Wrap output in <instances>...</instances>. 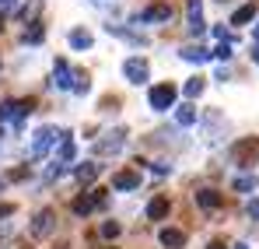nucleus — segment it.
Returning <instances> with one entry per match:
<instances>
[{"instance_id":"obj_1","label":"nucleus","mask_w":259,"mask_h":249,"mask_svg":"<svg viewBox=\"0 0 259 249\" xmlns=\"http://www.w3.org/2000/svg\"><path fill=\"white\" fill-rule=\"evenodd\" d=\"M175 95H179V91H175L172 84H154V88H151V95H147V98H151V109L168 113V109L175 105Z\"/></svg>"},{"instance_id":"obj_2","label":"nucleus","mask_w":259,"mask_h":249,"mask_svg":"<svg viewBox=\"0 0 259 249\" xmlns=\"http://www.w3.org/2000/svg\"><path fill=\"white\" fill-rule=\"evenodd\" d=\"M123 74H126V81L144 84L147 78H151V67H147V60H140V56H130L126 63H123Z\"/></svg>"},{"instance_id":"obj_3","label":"nucleus","mask_w":259,"mask_h":249,"mask_svg":"<svg viewBox=\"0 0 259 249\" xmlns=\"http://www.w3.org/2000/svg\"><path fill=\"white\" fill-rule=\"evenodd\" d=\"M168 18H172V4H161V0H158V4H151L147 11H140L133 21H137V25H147V21H168Z\"/></svg>"},{"instance_id":"obj_4","label":"nucleus","mask_w":259,"mask_h":249,"mask_svg":"<svg viewBox=\"0 0 259 249\" xmlns=\"http://www.w3.org/2000/svg\"><path fill=\"white\" fill-rule=\"evenodd\" d=\"M56 140H60V133H56L53 126H42V130L35 133V140H32V151H28V155H32V158H42L46 151H49V144H56Z\"/></svg>"},{"instance_id":"obj_5","label":"nucleus","mask_w":259,"mask_h":249,"mask_svg":"<svg viewBox=\"0 0 259 249\" xmlns=\"http://www.w3.org/2000/svg\"><path fill=\"white\" fill-rule=\"evenodd\" d=\"M53 225H56V210H39V214H35V221H32V235H35V239H46V235H49V232H53Z\"/></svg>"},{"instance_id":"obj_6","label":"nucleus","mask_w":259,"mask_h":249,"mask_svg":"<svg viewBox=\"0 0 259 249\" xmlns=\"http://www.w3.org/2000/svg\"><path fill=\"white\" fill-rule=\"evenodd\" d=\"M200 4H203V0H186V11H189V32H193V35H203V32H207Z\"/></svg>"},{"instance_id":"obj_7","label":"nucleus","mask_w":259,"mask_h":249,"mask_svg":"<svg viewBox=\"0 0 259 249\" xmlns=\"http://www.w3.org/2000/svg\"><path fill=\"white\" fill-rule=\"evenodd\" d=\"M53 88H63V91L70 88V63L67 60H56L53 63Z\"/></svg>"},{"instance_id":"obj_8","label":"nucleus","mask_w":259,"mask_h":249,"mask_svg":"<svg viewBox=\"0 0 259 249\" xmlns=\"http://www.w3.org/2000/svg\"><path fill=\"white\" fill-rule=\"evenodd\" d=\"M196 204L203 210H217L224 204V193H217V190H200V193H196Z\"/></svg>"},{"instance_id":"obj_9","label":"nucleus","mask_w":259,"mask_h":249,"mask_svg":"<svg viewBox=\"0 0 259 249\" xmlns=\"http://www.w3.org/2000/svg\"><path fill=\"white\" fill-rule=\"evenodd\" d=\"M158 239H161V246H165V249H182V246H186V235H182L179 228H161Z\"/></svg>"},{"instance_id":"obj_10","label":"nucleus","mask_w":259,"mask_h":249,"mask_svg":"<svg viewBox=\"0 0 259 249\" xmlns=\"http://www.w3.org/2000/svg\"><path fill=\"white\" fill-rule=\"evenodd\" d=\"M112 186H116V190H137V186H140V175H137V172H116V175H112Z\"/></svg>"},{"instance_id":"obj_11","label":"nucleus","mask_w":259,"mask_h":249,"mask_svg":"<svg viewBox=\"0 0 259 249\" xmlns=\"http://www.w3.org/2000/svg\"><path fill=\"white\" fill-rule=\"evenodd\" d=\"M147 218H151V221H161V218H168V197H154V200L147 204Z\"/></svg>"},{"instance_id":"obj_12","label":"nucleus","mask_w":259,"mask_h":249,"mask_svg":"<svg viewBox=\"0 0 259 249\" xmlns=\"http://www.w3.org/2000/svg\"><path fill=\"white\" fill-rule=\"evenodd\" d=\"M182 60H189V63H203V60H210V49H203L200 42H196V46H182Z\"/></svg>"},{"instance_id":"obj_13","label":"nucleus","mask_w":259,"mask_h":249,"mask_svg":"<svg viewBox=\"0 0 259 249\" xmlns=\"http://www.w3.org/2000/svg\"><path fill=\"white\" fill-rule=\"evenodd\" d=\"M25 116H21V105L18 102H4L0 105V123H21Z\"/></svg>"},{"instance_id":"obj_14","label":"nucleus","mask_w":259,"mask_h":249,"mask_svg":"<svg viewBox=\"0 0 259 249\" xmlns=\"http://www.w3.org/2000/svg\"><path fill=\"white\" fill-rule=\"evenodd\" d=\"M70 91H77V95H88L91 91V81H88L84 70H70Z\"/></svg>"},{"instance_id":"obj_15","label":"nucleus","mask_w":259,"mask_h":249,"mask_svg":"<svg viewBox=\"0 0 259 249\" xmlns=\"http://www.w3.org/2000/svg\"><path fill=\"white\" fill-rule=\"evenodd\" d=\"M98 172H102V168L95 165V162H84V165L74 168V175H77L81 183H95V179H98Z\"/></svg>"},{"instance_id":"obj_16","label":"nucleus","mask_w":259,"mask_h":249,"mask_svg":"<svg viewBox=\"0 0 259 249\" xmlns=\"http://www.w3.org/2000/svg\"><path fill=\"white\" fill-rule=\"evenodd\" d=\"M252 18H256V4H245V7H238L231 14V25H249Z\"/></svg>"},{"instance_id":"obj_17","label":"nucleus","mask_w":259,"mask_h":249,"mask_svg":"<svg viewBox=\"0 0 259 249\" xmlns=\"http://www.w3.org/2000/svg\"><path fill=\"white\" fill-rule=\"evenodd\" d=\"M119 148H123V130H116V133H112V140H98V155H109V151L116 155Z\"/></svg>"},{"instance_id":"obj_18","label":"nucleus","mask_w":259,"mask_h":249,"mask_svg":"<svg viewBox=\"0 0 259 249\" xmlns=\"http://www.w3.org/2000/svg\"><path fill=\"white\" fill-rule=\"evenodd\" d=\"M175 123L179 126H193L196 123V109H193V105H179V109H175Z\"/></svg>"},{"instance_id":"obj_19","label":"nucleus","mask_w":259,"mask_h":249,"mask_svg":"<svg viewBox=\"0 0 259 249\" xmlns=\"http://www.w3.org/2000/svg\"><path fill=\"white\" fill-rule=\"evenodd\" d=\"M91 32H84V28H74V32H70V46H74V49H91Z\"/></svg>"},{"instance_id":"obj_20","label":"nucleus","mask_w":259,"mask_h":249,"mask_svg":"<svg viewBox=\"0 0 259 249\" xmlns=\"http://www.w3.org/2000/svg\"><path fill=\"white\" fill-rule=\"evenodd\" d=\"M25 42H32V46H39V42L46 39V32H42V25L39 21H28V28H25V35H21Z\"/></svg>"},{"instance_id":"obj_21","label":"nucleus","mask_w":259,"mask_h":249,"mask_svg":"<svg viewBox=\"0 0 259 249\" xmlns=\"http://www.w3.org/2000/svg\"><path fill=\"white\" fill-rule=\"evenodd\" d=\"M91 210H95V193H91V197H77V200H74V214H81V218H84V214H91Z\"/></svg>"},{"instance_id":"obj_22","label":"nucleus","mask_w":259,"mask_h":249,"mask_svg":"<svg viewBox=\"0 0 259 249\" xmlns=\"http://www.w3.org/2000/svg\"><path fill=\"white\" fill-rule=\"evenodd\" d=\"M203 88H207V78H193V81H186V88H182V91H186L189 98H196Z\"/></svg>"},{"instance_id":"obj_23","label":"nucleus","mask_w":259,"mask_h":249,"mask_svg":"<svg viewBox=\"0 0 259 249\" xmlns=\"http://www.w3.org/2000/svg\"><path fill=\"white\" fill-rule=\"evenodd\" d=\"M259 179L256 175H242V179H235V190H242V193H249V190H256Z\"/></svg>"},{"instance_id":"obj_24","label":"nucleus","mask_w":259,"mask_h":249,"mask_svg":"<svg viewBox=\"0 0 259 249\" xmlns=\"http://www.w3.org/2000/svg\"><path fill=\"white\" fill-rule=\"evenodd\" d=\"M39 7H42V0H32L28 7H21V18H25V21H35V14H39Z\"/></svg>"},{"instance_id":"obj_25","label":"nucleus","mask_w":259,"mask_h":249,"mask_svg":"<svg viewBox=\"0 0 259 249\" xmlns=\"http://www.w3.org/2000/svg\"><path fill=\"white\" fill-rule=\"evenodd\" d=\"M210 56H217V60H231V42H221Z\"/></svg>"},{"instance_id":"obj_26","label":"nucleus","mask_w":259,"mask_h":249,"mask_svg":"<svg viewBox=\"0 0 259 249\" xmlns=\"http://www.w3.org/2000/svg\"><path fill=\"white\" fill-rule=\"evenodd\" d=\"M63 172H67V168H63V162H53V165H49V172H46V179L53 183V179H60Z\"/></svg>"},{"instance_id":"obj_27","label":"nucleus","mask_w":259,"mask_h":249,"mask_svg":"<svg viewBox=\"0 0 259 249\" xmlns=\"http://www.w3.org/2000/svg\"><path fill=\"white\" fill-rule=\"evenodd\" d=\"M102 235H105V239H116V235H119V225H116V221H105V225H102Z\"/></svg>"},{"instance_id":"obj_28","label":"nucleus","mask_w":259,"mask_h":249,"mask_svg":"<svg viewBox=\"0 0 259 249\" xmlns=\"http://www.w3.org/2000/svg\"><path fill=\"white\" fill-rule=\"evenodd\" d=\"M7 179H11V183H18V179H28V168H11V172H7Z\"/></svg>"},{"instance_id":"obj_29","label":"nucleus","mask_w":259,"mask_h":249,"mask_svg":"<svg viewBox=\"0 0 259 249\" xmlns=\"http://www.w3.org/2000/svg\"><path fill=\"white\" fill-rule=\"evenodd\" d=\"M214 35H217L221 42H231V39H235V35H231V32H228L224 25H217V28H214Z\"/></svg>"},{"instance_id":"obj_30","label":"nucleus","mask_w":259,"mask_h":249,"mask_svg":"<svg viewBox=\"0 0 259 249\" xmlns=\"http://www.w3.org/2000/svg\"><path fill=\"white\" fill-rule=\"evenodd\" d=\"M14 11V0H0V14H11Z\"/></svg>"},{"instance_id":"obj_31","label":"nucleus","mask_w":259,"mask_h":249,"mask_svg":"<svg viewBox=\"0 0 259 249\" xmlns=\"http://www.w3.org/2000/svg\"><path fill=\"white\" fill-rule=\"evenodd\" d=\"M249 210H252V214L259 218V200H252V204H249Z\"/></svg>"},{"instance_id":"obj_32","label":"nucleus","mask_w":259,"mask_h":249,"mask_svg":"<svg viewBox=\"0 0 259 249\" xmlns=\"http://www.w3.org/2000/svg\"><path fill=\"white\" fill-rule=\"evenodd\" d=\"M207 249H228V246H224V242H210Z\"/></svg>"},{"instance_id":"obj_33","label":"nucleus","mask_w":259,"mask_h":249,"mask_svg":"<svg viewBox=\"0 0 259 249\" xmlns=\"http://www.w3.org/2000/svg\"><path fill=\"white\" fill-rule=\"evenodd\" d=\"M252 60H256V63H259V46H256V49H252Z\"/></svg>"},{"instance_id":"obj_34","label":"nucleus","mask_w":259,"mask_h":249,"mask_svg":"<svg viewBox=\"0 0 259 249\" xmlns=\"http://www.w3.org/2000/svg\"><path fill=\"white\" fill-rule=\"evenodd\" d=\"M0 32H4V14H0Z\"/></svg>"},{"instance_id":"obj_35","label":"nucleus","mask_w":259,"mask_h":249,"mask_svg":"<svg viewBox=\"0 0 259 249\" xmlns=\"http://www.w3.org/2000/svg\"><path fill=\"white\" fill-rule=\"evenodd\" d=\"M256 39H259V25H256Z\"/></svg>"},{"instance_id":"obj_36","label":"nucleus","mask_w":259,"mask_h":249,"mask_svg":"<svg viewBox=\"0 0 259 249\" xmlns=\"http://www.w3.org/2000/svg\"><path fill=\"white\" fill-rule=\"evenodd\" d=\"M0 137H4V126H0Z\"/></svg>"},{"instance_id":"obj_37","label":"nucleus","mask_w":259,"mask_h":249,"mask_svg":"<svg viewBox=\"0 0 259 249\" xmlns=\"http://www.w3.org/2000/svg\"><path fill=\"white\" fill-rule=\"evenodd\" d=\"M0 186H4V183H0Z\"/></svg>"}]
</instances>
